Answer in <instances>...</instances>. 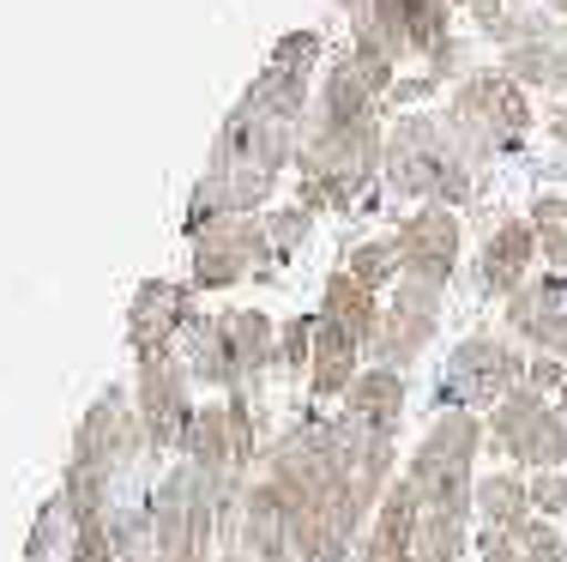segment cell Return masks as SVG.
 I'll list each match as a JSON object with an SVG mask.
<instances>
[{
    "label": "cell",
    "mask_w": 567,
    "mask_h": 562,
    "mask_svg": "<svg viewBox=\"0 0 567 562\" xmlns=\"http://www.w3.org/2000/svg\"><path fill=\"white\" fill-rule=\"evenodd\" d=\"M399 436L350 418L344 406L308 411L254 466V484L272 497L302 562H350L374 508L399 484Z\"/></svg>",
    "instance_id": "cell-1"
},
{
    "label": "cell",
    "mask_w": 567,
    "mask_h": 562,
    "mask_svg": "<svg viewBox=\"0 0 567 562\" xmlns=\"http://www.w3.org/2000/svg\"><path fill=\"white\" fill-rule=\"evenodd\" d=\"M556 406H561V411H567V381H561V394H556Z\"/></svg>",
    "instance_id": "cell-24"
},
{
    "label": "cell",
    "mask_w": 567,
    "mask_h": 562,
    "mask_svg": "<svg viewBox=\"0 0 567 562\" xmlns=\"http://www.w3.org/2000/svg\"><path fill=\"white\" fill-rule=\"evenodd\" d=\"M477 562H567V539L556 520H532L519 532L477 539Z\"/></svg>",
    "instance_id": "cell-19"
},
{
    "label": "cell",
    "mask_w": 567,
    "mask_h": 562,
    "mask_svg": "<svg viewBox=\"0 0 567 562\" xmlns=\"http://www.w3.org/2000/svg\"><path fill=\"white\" fill-rule=\"evenodd\" d=\"M532 478L525 472H483L477 478V539H495V532H519L532 527Z\"/></svg>",
    "instance_id": "cell-16"
},
{
    "label": "cell",
    "mask_w": 567,
    "mask_h": 562,
    "mask_svg": "<svg viewBox=\"0 0 567 562\" xmlns=\"http://www.w3.org/2000/svg\"><path fill=\"white\" fill-rule=\"evenodd\" d=\"M19 562H79V520H73V508H66L61 490L43 497V508H37Z\"/></svg>",
    "instance_id": "cell-18"
},
{
    "label": "cell",
    "mask_w": 567,
    "mask_h": 562,
    "mask_svg": "<svg viewBox=\"0 0 567 562\" xmlns=\"http://www.w3.org/2000/svg\"><path fill=\"white\" fill-rule=\"evenodd\" d=\"M453 133L471 145V152H495V145H513L525 133V103L513 98V85H502L495 73H477L465 91L453 98Z\"/></svg>",
    "instance_id": "cell-11"
},
{
    "label": "cell",
    "mask_w": 567,
    "mask_h": 562,
    "mask_svg": "<svg viewBox=\"0 0 567 562\" xmlns=\"http://www.w3.org/2000/svg\"><path fill=\"white\" fill-rule=\"evenodd\" d=\"M399 248V278H429V285H453V266H458V218L453 206H416L411 218H399L393 231Z\"/></svg>",
    "instance_id": "cell-12"
},
{
    "label": "cell",
    "mask_w": 567,
    "mask_h": 562,
    "mask_svg": "<svg viewBox=\"0 0 567 562\" xmlns=\"http://www.w3.org/2000/svg\"><path fill=\"white\" fill-rule=\"evenodd\" d=\"M386 182L423 206H458L471 194V157L453 122L435 115H404L386 140Z\"/></svg>",
    "instance_id": "cell-4"
},
{
    "label": "cell",
    "mask_w": 567,
    "mask_h": 562,
    "mask_svg": "<svg viewBox=\"0 0 567 562\" xmlns=\"http://www.w3.org/2000/svg\"><path fill=\"white\" fill-rule=\"evenodd\" d=\"M532 231H537V248H544L549 273L567 278V200H537Z\"/></svg>",
    "instance_id": "cell-22"
},
{
    "label": "cell",
    "mask_w": 567,
    "mask_h": 562,
    "mask_svg": "<svg viewBox=\"0 0 567 562\" xmlns=\"http://www.w3.org/2000/svg\"><path fill=\"white\" fill-rule=\"evenodd\" d=\"M416 539H423V508H416V490L399 478L386 490V502L374 508V520L350 562H416Z\"/></svg>",
    "instance_id": "cell-14"
},
{
    "label": "cell",
    "mask_w": 567,
    "mask_h": 562,
    "mask_svg": "<svg viewBox=\"0 0 567 562\" xmlns=\"http://www.w3.org/2000/svg\"><path fill=\"white\" fill-rule=\"evenodd\" d=\"M145 466H164V460H157L152 430H145L140 406H133V387L115 381V387H103V394L85 406L55 490L66 497L79 527H91V520H103L121 502V490L140 484Z\"/></svg>",
    "instance_id": "cell-2"
},
{
    "label": "cell",
    "mask_w": 567,
    "mask_h": 562,
    "mask_svg": "<svg viewBox=\"0 0 567 562\" xmlns=\"http://www.w3.org/2000/svg\"><path fill=\"white\" fill-rule=\"evenodd\" d=\"M404 399H411V387H404V375L399 369H362L357 381H350V394L339 399V406L350 411V418H362V423H374V430H393L399 436V423H404Z\"/></svg>",
    "instance_id": "cell-17"
},
{
    "label": "cell",
    "mask_w": 567,
    "mask_h": 562,
    "mask_svg": "<svg viewBox=\"0 0 567 562\" xmlns=\"http://www.w3.org/2000/svg\"><path fill=\"white\" fill-rule=\"evenodd\" d=\"M561 7H567V0H561Z\"/></svg>",
    "instance_id": "cell-25"
},
{
    "label": "cell",
    "mask_w": 567,
    "mask_h": 562,
    "mask_svg": "<svg viewBox=\"0 0 567 562\" xmlns=\"http://www.w3.org/2000/svg\"><path fill=\"white\" fill-rule=\"evenodd\" d=\"M182 364L194 369L199 394H266V375H278V320L266 309H218L199 315L187 333Z\"/></svg>",
    "instance_id": "cell-3"
},
{
    "label": "cell",
    "mask_w": 567,
    "mask_h": 562,
    "mask_svg": "<svg viewBox=\"0 0 567 562\" xmlns=\"http://www.w3.org/2000/svg\"><path fill=\"white\" fill-rule=\"evenodd\" d=\"M199 290L194 285H175V278H145L127 303V345H133V364L145 357H182L187 333L199 327Z\"/></svg>",
    "instance_id": "cell-10"
},
{
    "label": "cell",
    "mask_w": 567,
    "mask_h": 562,
    "mask_svg": "<svg viewBox=\"0 0 567 562\" xmlns=\"http://www.w3.org/2000/svg\"><path fill=\"white\" fill-rule=\"evenodd\" d=\"M532 266H537V231L532 224H502V231L483 243V254H477V290L507 303L513 290H525L537 278Z\"/></svg>",
    "instance_id": "cell-15"
},
{
    "label": "cell",
    "mask_w": 567,
    "mask_h": 562,
    "mask_svg": "<svg viewBox=\"0 0 567 562\" xmlns=\"http://www.w3.org/2000/svg\"><path fill=\"white\" fill-rule=\"evenodd\" d=\"M284 254L266 231V218L241 212V218H218L194 231V260H187V285L194 290H229L241 278H278Z\"/></svg>",
    "instance_id": "cell-7"
},
{
    "label": "cell",
    "mask_w": 567,
    "mask_h": 562,
    "mask_svg": "<svg viewBox=\"0 0 567 562\" xmlns=\"http://www.w3.org/2000/svg\"><path fill=\"white\" fill-rule=\"evenodd\" d=\"M308 364H315V315H290L278 320V375H302L308 381Z\"/></svg>",
    "instance_id": "cell-21"
},
{
    "label": "cell",
    "mask_w": 567,
    "mask_h": 562,
    "mask_svg": "<svg viewBox=\"0 0 567 562\" xmlns=\"http://www.w3.org/2000/svg\"><path fill=\"white\" fill-rule=\"evenodd\" d=\"M133 406H140L145 430H152V448L157 460H182V441H187V423L199 411V387H194V369L182 357H145L133 364Z\"/></svg>",
    "instance_id": "cell-8"
},
{
    "label": "cell",
    "mask_w": 567,
    "mask_h": 562,
    "mask_svg": "<svg viewBox=\"0 0 567 562\" xmlns=\"http://www.w3.org/2000/svg\"><path fill=\"white\" fill-rule=\"evenodd\" d=\"M507 339L532 345V357H561L567 351V278L537 273L525 290L507 297Z\"/></svg>",
    "instance_id": "cell-13"
},
{
    "label": "cell",
    "mask_w": 567,
    "mask_h": 562,
    "mask_svg": "<svg viewBox=\"0 0 567 562\" xmlns=\"http://www.w3.org/2000/svg\"><path fill=\"white\" fill-rule=\"evenodd\" d=\"M525 369H532V357L519 351V339L477 327V333H465V339L447 351L429 406L435 411H483V418H489L513 387H525Z\"/></svg>",
    "instance_id": "cell-5"
},
{
    "label": "cell",
    "mask_w": 567,
    "mask_h": 562,
    "mask_svg": "<svg viewBox=\"0 0 567 562\" xmlns=\"http://www.w3.org/2000/svg\"><path fill=\"white\" fill-rule=\"evenodd\" d=\"M441 303H447V285H429V278H399L386 290V309H381V327H374V345H369V364L374 369H416V357L435 345L441 333Z\"/></svg>",
    "instance_id": "cell-9"
},
{
    "label": "cell",
    "mask_w": 567,
    "mask_h": 562,
    "mask_svg": "<svg viewBox=\"0 0 567 562\" xmlns=\"http://www.w3.org/2000/svg\"><path fill=\"white\" fill-rule=\"evenodd\" d=\"M532 508L537 520L567 514V472H532Z\"/></svg>",
    "instance_id": "cell-23"
},
{
    "label": "cell",
    "mask_w": 567,
    "mask_h": 562,
    "mask_svg": "<svg viewBox=\"0 0 567 562\" xmlns=\"http://www.w3.org/2000/svg\"><path fill=\"white\" fill-rule=\"evenodd\" d=\"M483 430H489V453L513 472H567V411L537 387H513L483 418Z\"/></svg>",
    "instance_id": "cell-6"
},
{
    "label": "cell",
    "mask_w": 567,
    "mask_h": 562,
    "mask_svg": "<svg viewBox=\"0 0 567 562\" xmlns=\"http://www.w3.org/2000/svg\"><path fill=\"white\" fill-rule=\"evenodd\" d=\"M339 266H344L350 278H357V285H369L374 297H386V290L399 285V273H404V266H399V248H393V236H369V243H357Z\"/></svg>",
    "instance_id": "cell-20"
}]
</instances>
